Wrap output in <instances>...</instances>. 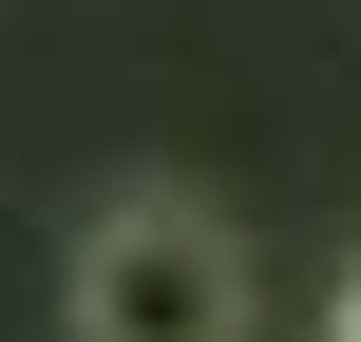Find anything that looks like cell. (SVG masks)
Masks as SVG:
<instances>
[{"label":"cell","instance_id":"1","mask_svg":"<svg viewBox=\"0 0 361 342\" xmlns=\"http://www.w3.org/2000/svg\"><path fill=\"white\" fill-rule=\"evenodd\" d=\"M76 342H247V248L190 190H114L76 228Z\"/></svg>","mask_w":361,"mask_h":342},{"label":"cell","instance_id":"2","mask_svg":"<svg viewBox=\"0 0 361 342\" xmlns=\"http://www.w3.org/2000/svg\"><path fill=\"white\" fill-rule=\"evenodd\" d=\"M324 342H361V248H343V286H324Z\"/></svg>","mask_w":361,"mask_h":342}]
</instances>
